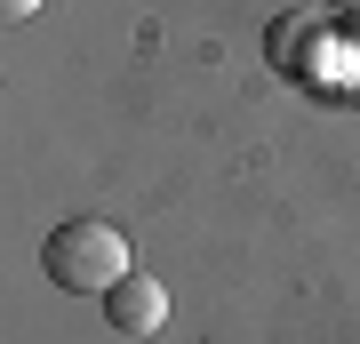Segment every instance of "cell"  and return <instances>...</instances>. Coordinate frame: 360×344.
<instances>
[{"mask_svg": "<svg viewBox=\"0 0 360 344\" xmlns=\"http://www.w3.org/2000/svg\"><path fill=\"white\" fill-rule=\"evenodd\" d=\"M345 64H352V80H360V16L345 25Z\"/></svg>", "mask_w": 360, "mask_h": 344, "instance_id": "obj_3", "label": "cell"}, {"mask_svg": "<svg viewBox=\"0 0 360 344\" xmlns=\"http://www.w3.org/2000/svg\"><path fill=\"white\" fill-rule=\"evenodd\" d=\"M40 272L72 296H104L112 281H129V241H120L104 217H65L40 241Z\"/></svg>", "mask_w": 360, "mask_h": 344, "instance_id": "obj_1", "label": "cell"}, {"mask_svg": "<svg viewBox=\"0 0 360 344\" xmlns=\"http://www.w3.org/2000/svg\"><path fill=\"white\" fill-rule=\"evenodd\" d=\"M104 320H112L120 336H153L160 320H168V288H160V281H144V272H129V281L104 288Z\"/></svg>", "mask_w": 360, "mask_h": 344, "instance_id": "obj_2", "label": "cell"}, {"mask_svg": "<svg viewBox=\"0 0 360 344\" xmlns=\"http://www.w3.org/2000/svg\"><path fill=\"white\" fill-rule=\"evenodd\" d=\"M8 8V25H25V16H40V0H0Z\"/></svg>", "mask_w": 360, "mask_h": 344, "instance_id": "obj_4", "label": "cell"}, {"mask_svg": "<svg viewBox=\"0 0 360 344\" xmlns=\"http://www.w3.org/2000/svg\"><path fill=\"white\" fill-rule=\"evenodd\" d=\"M328 8H352V16H360V0H328Z\"/></svg>", "mask_w": 360, "mask_h": 344, "instance_id": "obj_5", "label": "cell"}]
</instances>
